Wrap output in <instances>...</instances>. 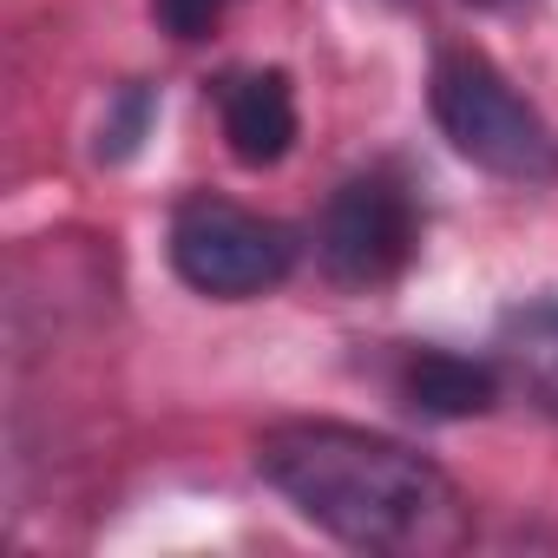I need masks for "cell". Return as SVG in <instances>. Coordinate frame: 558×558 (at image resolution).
<instances>
[{"label": "cell", "mask_w": 558, "mask_h": 558, "mask_svg": "<svg viewBox=\"0 0 558 558\" xmlns=\"http://www.w3.org/2000/svg\"><path fill=\"white\" fill-rule=\"evenodd\" d=\"M427 106H434L440 138L466 165H480L493 178H512V184L558 178V132L486 53L447 47L427 73Z\"/></svg>", "instance_id": "obj_2"}, {"label": "cell", "mask_w": 558, "mask_h": 558, "mask_svg": "<svg viewBox=\"0 0 558 558\" xmlns=\"http://www.w3.org/2000/svg\"><path fill=\"white\" fill-rule=\"evenodd\" d=\"M499 362L506 375L545 408L558 414V303H519L499 323Z\"/></svg>", "instance_id": "obj_7"}, {"label": "cell", "mask_w": 558, "mask_h": 558, "mask_svg": "<svg viewBox=\"0 0 558 558\" xmlns=\"http://www.w3.org/2000/svg\"><path fill=\"white\" fill-rule=\"evenodd\" d=\"M256 473L310 525L355 551L427 558L466 538L460 486L414 447L349 421H283L256 440Z\"/></svg>", "instance_id": "obj_1"}, {"label": "cell", "mask_w": 558, "mask_h": 558, "mask_svg": "<svg viewBox=\"0 0 558 558\" xmlns=\"http://www.w3.org/2000/svg\"><path fill=\"white\" fill-rule=\"evenodd\" d=\"M217 125L236 165L263 171V165H283L296 145V93L290 73L256 66V73H230L217 80Z\"/></svg>", "instance_id": "obj_5"}, {"label": "cell", "mask_w": 558, "mask_h": 558, "mask_svg": "<svg viewBox=\"0 0 558 558\" xmlns=\"http://www.w3.org/2000/svg\"><path fill=\"white\" fill-rule=\"evenodd\" d=\"M480 8H506V0H480Z\"/></svg>", "instance_id": "obj_10"}, {"label": "cell", "mask_w": 558, "mask_h": 558, "mask_svg": "<svg viewBox=\"0 0 558 558\" xmlns=\"http://www.w3.org/2000/svg\"><path fill=\"white\" fill-rule=\"evenodd\" d=\"M145 125H151V93H145V86H125L119 106H112L106 125H99V158H125V151L145 138Z\"/></svg>", "instance_id": "obj_8"}, {"label": "cell", "mask_w": 558, "mask_h": 558, "mask_svg": "<svg viewBox=\"0 0 558 558\" xmlns=\"http://www.w3.org/2000/svg\"><path fill=\"white\" fill-rule=\"evenodd\" d=\"M171 269L210 303H250L296 269V230L217 191H191L171 210Z\"/></svg>", "instance_id": "obj_3"}, {"label": "cell", "mask_w": 558, "mask_h": 558, "mask_svg": "<svg viewBox=\"0 0 558 558\" xmlns=\"http://www.w3.org/2000/svg\"><path fill=\"white\" fill-rule=\"evenodd\" d=\"M395 395L427 421H466V414L493 408L499 375L486 362H473V355H453V349H401Z\"/></svg>", "instance_id": "obj_6"}, {"label": "cell", "mask_w": 558, "mask_h": 558, "mask_svg": "<svg viewBox=\"0 0 558 558\" xmlns=\"http://www.w3.org/2000/svg\"><path fill=\"white\" fill-rule=\"evenodd\" d=\"M421 250V210L401 171H362L349 178L316 223V256L342 290H381Z\"/></svg>", "instance_id": "obj_4"}, {"label": "cell", "mask_w": 558, "mask_h": 558, "mask_svg": "<svg viewBox=\"0 0 558 558\" xmlns=\"http://www.w3.org/2000/svg\"><path fill=\"white\" fill-rule=\"evenodd\" d=\"M236 8V0H151V21L171 34V40H204L223 27V14Z\"/></svg>", "instance_id": "obj_9"}]
</instances>
